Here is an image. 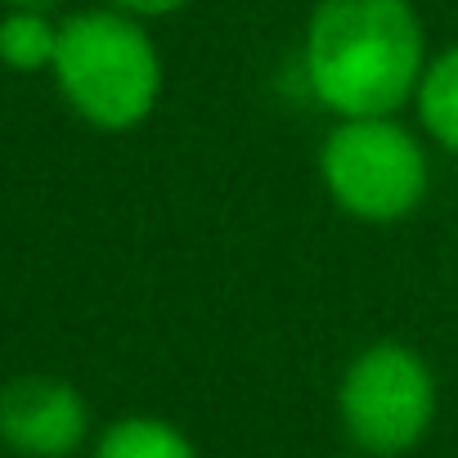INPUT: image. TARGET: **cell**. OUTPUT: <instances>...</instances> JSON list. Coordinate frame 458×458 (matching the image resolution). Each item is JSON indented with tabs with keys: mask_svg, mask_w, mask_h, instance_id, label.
<instances>
[{
	"mask_svg": "<svg viewBox=\"0 0 458 458\" xmlns=\"http://www.w3.org/2000/svg\"><path fill=\"white\" fill-rule=\"evenodd\" d=\"M427 32L413 0H319L306 23L301 72L342 117H395L427 72Z\"/></svg>",
	"mask_w": 458,
	"mask_h": 458,
	"instance_id": "obj_1",
	"label": "cell"
},
{
	"mask_svg": "<svg viewBox=\"0 0 458 458\" xmlns=\"http://www.w3.org/2000/svg\"><path fill=\"white\" fill-rule=\"evenodd\" d=\"M50 77L64 104L95 131H135L162 99V55L144 32V19L108 5L59 23Z\"/></svg>",
	"mask_w": 458,
	"mask_h": 458,
	"instance_id": "obj_2",
	"label": "cell"
},
{
	"mask_svg": "<svg viewBox=\"0 0 458 458\" xmlns=\"http://www.w3.org/2000/svg\"><path fill=\"white\" fill-rule=\"evenodd\" d=\"M319 180L360 225H400L431 189L427 148L395 117H342L319 148Z\"/></svg>",
	"mask_w": 458,
	"mask_h": 458,
	"instance_id": "obj_3",
	"label": "cell"
},
{
	"mask_svg": "<svg viewBox=\"0 0 458 458\" xmlns=\"http://www.w3.org/2000/svg\"><path fill=\"white\" fill-rule=\"evenodd\" d=\"M337 422L364 458H404L436 422V373L409 342L364 346L337 382Z\"/></svg>",
	"mask_w": 458,
	"mask_h": 458,
	"instance_id": "obj_4",
	"label": "cell"
},
{
	"mask_svg": "<svg viewBox=\"0 0 458 458\" xmlns=\"http://www.w3.org/2000/svg\"><path fill=\"white\" fill-rule=\"evenodd\" d=\"M90 436L86 395L46 373L0 386V445L19 458H72Z\"/></svg>",
	"mask_w": 458,
	"mask_h": 458,
	"instance_id": "obj_5",
	"label": "cell"
},
{
	"mask_svg": "<svg viewBox=\"0 0 458 458\" xmlns=\"http://www.w3.org/2000/svg\"><path fill=\"white\" fill-rule=\"evenodd\" d=\"M90 458H202V454L175 422L153 413H126L99 431Z\"/></svg>",
	"mask_w": 458,
	"mask_h": 458,
	"instance_id": "obj_6",
	"label": "cell"
},
{
	"mask_svg": "<svg viewBox=\"0 0 458 458\" xmlns=\"http://www.w3.org/2000/svg\"><path fill=\"white\" fill-rule=\"evenodd\" d=\"M413 108H418L422 131L445 153H458V46L440 50L427 64V72L418 81V95H413Z\"/></svg>",
	"mask_w": 458,
	"mask_h": 458,
	"instance_id": "obj_7",
	"label": "cell"
},
{
	"mask_svg": "<svg viewBox=\"0 0 458 458\" xmlns=\"http://www.w3.org/2000/svg\"><path fill=\"white\" fill-rule=\"evenodd\" d=\"M59 55V23L37 10H5L0 19V64L14 72H50Z\"/></svg>",
	"mask_w": 458,
	"mask_h": 458,
	"instance_id": "obj_8",
	"label": "cell"
},
{
	"mask_svg": "<svg viewBox=\"0 0 458 458\" xmlns=\"http://www.w3.org/2000/svg\"><path fill=\"white\" fill-rule=\"evenodd\" d=\"M108 10H117V14H131V19H166V14H175V10H184L189 0H104Z\"/></svg>",
	"mask_w": 458,
	"mask_h": 458,
	"instance_id": "obj_9",
	"label": "cell"
},
{
	"mask_svg": "<svg viewBox=\"0 0 458 458\" xmlns=\"http://www.w3.org/2000/svg\"><path fill=\"white\" fill-rule=\"evenodd\" d=\"M5 10H37V14H50L55 5H64V0H0Z\"/></svg>",
	"mask_w": 458,
	"mask_h": 458,
	"instance_id": "obj_10",
	"label": "cell"
}]
</instances>
